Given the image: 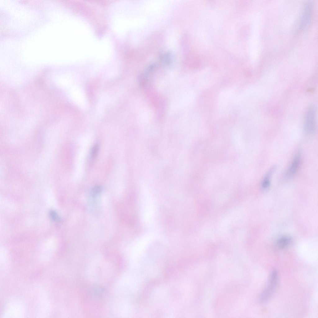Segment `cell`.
<instances>
[{
	"mask_svg": "<svg viewBox=\"0 0 318 318\" xmlns=\"http://www.w3.org/2000/svg\"><path fill=\"white\" fill-rule=\"evenodd\" d=\"M278 277L277 271L276 270H273L266 286L260 296V300L261 302L267 301L274 293L277 285Z\"/></svg>",
	"mask_w": 318,
	"mask_h": 318,
	"instance_id": "6da1fadb",
	"label": "cell"
},
{
	"mask_svg": "<svg viewBox=\"0 0 318 318\" xmlns=\"http://www.w3.org/2000/svg\"><path fill=\"white\" fill-rule=\"evenodd\" d=\"M305 118L304 128L308 133L311 134L315 128V111L313 107L309 108L306 113Z\"/></svg>",
	"mask_w": 318,
	"mask_h": 318,
	"instance_id": "7a4b0ae2",
	"label": "cell"
},
{
	"mask_svg": "<svg viewBox=\"0 0 318 318\" xmlns=\"http://www.w3.org/2000/svg\"><path fill=\"white\" fill-rule=\"evenodd\" d=\"M301 157L298 154L294 158L291 165L286 173V175L288 178L293 176L298 171L301 164Z\"/></svg>",
	"mask_w": 318,
	"mask_h": 318,
	"instance_id": "3957f363",
	"label": "cell"
},
{
	"mask_svg": "<svg viewBox=\"0 0 318 318\" xmlns=\"http://www.w3.org/2000/svg\"><path fill=\"white\" fill-rule=\"evenodd\" d=\"M311 6L310 4H307L304 9L301 21L302 28L305 27L310 21L312 12Z\"/></svg>",
	"mask_w": 318,
	"mask_h": 318,
	"instance_id": "277c9868",
	"label": "cell"
},
{
	"mask_svg": "<svg viewBox=\"0 0 318 318\" xmlns=\"http://www.w3.org/2000/svg\"><path fill=\"white\" fill-rule=\"evenodd\" d=\"M291 239L289 236H285L281 237L277 241L276 246L279 248H283L288 246L291 242Z\"/></svg>",
	"mask_w": 318,
	"mask_h": 318,
	"instance_id": "5b68a950",
	"label": "cell"
},
{
	"mask_svg": "<svg viewBox=\"0 0 318 318\" xmlns=\"http://www.w3.org/2000/svg\"><path fill=\"white\" fill-rule=\"evenodd\" d=\"M274 167L271 168L268 171L263 180L262 184V186L264 189H266L269 187L270 184V177L274 171Z\"/></svg>",
	"mask_w": 318,
	"mask_h": 318,
	"instance_id": "8992f818",
	"label": "cell"
},
{
	"mask_svg": "<svg viewBox=\"0 0 318 318\" xmlns=\"http://www.w3.org/2000/svg\"><path fill=\"white\" fill-rule=\"evenodd\" d=\"M160 58L162 63L166 65H169L171 62L172 56L170 52H166L161 54Z\"/></svg>",
	"mask_w": 318,
	"mask_h": 318,
	"instance_id": "52a82bcc",
	"label": "cell"
},
{
	"mask_svg": "<svg viewBox=\"0 0 318 318\" xmlns=\"http://www.w3.org/2000/svg\"><path fill=\"white\" fill-rule=\"evenodd\" d=\"M99 150V146L97 144L93 146L92 148L90 153L89 158L90 161H93L96 157Z\"/></svg>",
	"mask_w": 318,
	"mask_h": 318,
	"instance_id": "ba28073f",
	"label": "cell"
},
{
	"mask_svg": "<svg viewBox=\"0 0 318 318\" xmlns=\"http://www.w3.org/2000/svg\"><path fill=\"white\" fill-rule=\"evenodd\" d=\"M103 190L102 187L101 186L97 185L94 187L91 190V193L93 196H95L100 193Z\"/></svg>",
	"mask_w": 318,
	"mask_h": 318,
	"instance_id": "9c48e42d",
	"label": "cell"
},
{
	"mask_svg": "<svg viewBox=\"0 0 318 318\" xmlns=\"http://www.w3.org/2000/svg\"><path fill=\"white\" fill-rule=\"evenodd\" d=\"M50 218L54 221L59 220V217L56 212L54 211H51L49 213Z\"/></svg>",
	"mask_w": 318,
	"mask_h": 318,
	"instance_id": "30bf717a",
	"label": "cell"
}]
</instances>
